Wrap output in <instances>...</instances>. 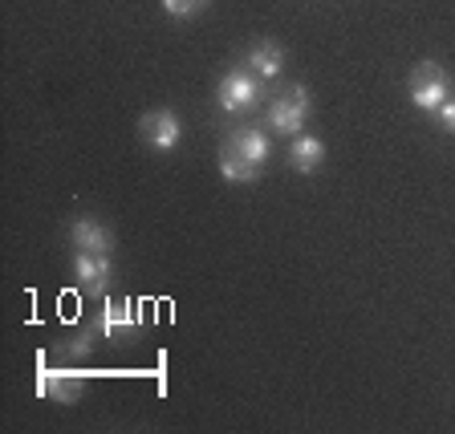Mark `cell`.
Returning <instances> with one entry per match:
<instances>
[{
	"label": "cell",
	"instance_id": "cell-1",
	"mask_svg": "<svg viewBox=\"0 0 455 434\" xmlns=\"http://www.w3.org/2000/svg\"><path fill=\"white\" fill-rule=\"evenodd\" d=\"M407 94H411V106L423 114H435L439 106L451 98V77L439 61H419L407 77Z\"/></svg>",
	"mask_w": 455,
	"mask_h": 434
},
{
	"label": "cell",
	"instance_id": "cell-2",
	"mask_svg": "<svg viewBox=\"0 0 455 434\" xmlns=\"http://www.w3.org/2000/svg\"><path fill=\"white\" fill-rule=\"evenodd\" d=\"M260 77L252 74V69H228L224 77L216 82V106L224 114H252L256 106H260Z\"/></svg>",
	"mask_w": 455,
	"mask_h": 434
},
{
	"label": "cell",
	"instance_id": "cell-3",
	"mask_svg": "<svg viewBox=\"0 0 455 434\" xmlns=\"http://www.w3.org/2000/svg\"><path fill=\"white\" fill-rule=\"evenodd\" d=\"M309 114H313V98L305 85H289L284 94H276L273 102H268V130L276 134H297L305 130V122H309Z\"/></svg>",
	"mask_w": 455,
	"mask_h": 434
},
{
	"label": "cell",
	"instance_id": "cell-4",
	"mask_svg": "<svg viewBox=\"0 0 455 434\" xmlns=\"http://www.w3.org/2000/svg\"><path fill=\"white\" fill-rule=\"evenodd\" d=\"M85 386L82 369L69 366H45V358H37V398H53V402H77Z\"/></svg>",
	"mask_w": 455,
	"mask_h": 434
},
{
	"label": "cell",
	"instance_id": "cell-5",
	"mask_svg": "<svg viewBox=\"0 0 455 434\" xmlns=\"http://www.w3.org/2000/svg\"><path fill=\"white\" fill-rule=\"evenodd\" d=\"M94 329L106 341H131L139 337V317H134V301L131 296H106L102 309H98Z\"/></svg>",
	"mask_w": 455,
	"mask_h": 434
},
{
	"label": "cell",
	"instance_id": "cell-6",
	"mask_svg": "<svg viewBox=\"0 0 455 434\" xmlns=\"http://www.w3.org/2000/svg\"><path fill=\"white\" fill-rule=\"evenodd\" d=\"M66 240L74 244V252H98V256L114 252V232L98 216H74L66 224Z\"/></svg>",
	"mask_w": 455,
	"mask_h": 434
},
{
	"label": "cell",
	"instance_id": "cell-7",
	"mask_svg": "<svg viewBox=\"0 0 455 434\" xmlns=\"http://www.w3.org/2000/svg\"><path fill=\"white\" fill-rule=\"evenodd\" d=\"M139 134L142 142L151 146V151H175L183 142V122H180V114L175 110H151V114H142V122H139Z\"/></svg>",
	"mask_w": 455,
	"mask_h": 434
},
{
	"label": "cell",
	"instance_id": "cell-8",
	"mask_svg": "<svg viewBox=\"0 0 455 434\" xmlns=\"http://www.w3.org/2000/svg\"><path fill=\"white\" fill-rule=\"evenodd\" d=\"M69 268H74L77 284H82V293H90V296L110 293V280H114L110 256H98V252H74Z\"/></svg>",
	"mask_w": 455,
	"mask_h": 434
},
{
	"label": "cell",
	"instance_id": "cell-9",
	"mask_svg": "<svg viewBox=\"0 0 455 434\" xmlns=\"http://www.w3.org/2000/svg\"><path fill=\"white\" fill-rule=\"evenodd\" d=\"M224 146L244 154V159L256 162V167H265L268 154H273V142L265 138V126H240V130H232V138H228Z\"/></svg>",
	"mask_w": 455,
	"mask_h": 434
},
{
	"label": "cell",
	"instance_id": "cell-10",
	"mask_svg": "<svg viewBox=\"0 0 455 434\" xmlns=\"http://www.w3.org/2000/svg\"><path fill=\"white\" fill-rule=\"evenodd\" d=\"M244 69H252L260 82H276L284 69V49L276 45V41H256L244 53Z\"/></svg>",
	"mask_w": 455,
	"mask_h": 434
},
{
	"label": "cell",
	"instance_id": "cell-11",
	"mask_svg": "<svg viewBox=\"0 0 455 434\" xmlns=\"http://www.w3.org/2000/svg\"><path fill=\"white\" fill-rule=\"evenodd\" d=\"M289 159H293V170H297V175H313V170L325 162V142L317 138V134H293Z\"/></svg>",
	"mask_w": 455,
	"mask_h": 434
},
{
	"label": "cell",
	"instance_id": "cell-12",
	"mask_svg": "<svg viewBox=\"0 0 455 434\" xmlns=\"http://www.w3.org/2000/svg\"><path fill=\"white\" fill-rule=\"evenodd\" d=\"M260 170H265V167L248 162L244 154L228 151V146H220V175H224L228 183H256V179H260Z\"/></svg>",
	"mask_w": 455,
	"mask_h": 434
},
{
	"label": "cell",
	"instance_id": "cell-13",
	"mask_svg": "<svg viewBox=\"0 0 455 434\" xmlns=\"http://www.w3.org/2000/svg\"><path fill=\"white\" fill-rule=\"evenodd\" d=\"M94 337H98V329L90 325V329H82V333H74V337L61 341V345H57V353H61V358H69V361H85L90 353H94Z\"/></svg>",
	"mask_w": 455,
	"mask_h": 434
},
{
	"label": "cell",
	"instance_id": "cell-14",
	"mask_svg": "<svg viewBox=\"0 0 455 434\" xmlns=\"http://www.w3.org/2000/svg\"><path fill=\"white\" fill-rule=\"evenodd\" d=\"M212 0H163V12L167 17H175V20H191V17H199V12L208 9Z\"/></svg>",
	"mask_w": 455,
	"mask_h": 434
},
{
	"label": "cell",
	"instance_id": "cell-15",
	"mask_svg": "<svg viewBox=\"0 0 455 434\" xmlns=\"http://www.w3.org/2000/svg\"><path fill=\"white\" fill-rule=\"evenodd\" d=\"M435 118H439V126H443L447 134H455V98H447L443 106L435 110Z\"/></svg>",
	"mask_w": 455,
	"mask_h": 434
}]
</instances>
